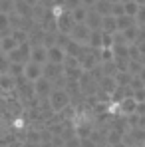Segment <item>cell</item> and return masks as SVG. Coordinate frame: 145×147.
I'll return each instance as SVG.
<instances>
[{"label":"cell","instance_id":"6da1fadb","mask_svg":"<svg viewBox=\"0 0 145 147\" xmlns=\"http://www.w3.org/2000/svg\"><path fill=\"white\" fill-rule=\"evenodd\" d=\"M8 60H10V62L26 64V62L30 60V44H28V42H20L14 50L8 52Z\"/></svg>","mask_w":145,"mask_h":147},{"label":"cell","instance_id":"7a4b0ae2","mask_svg":"<svg viewBox=\"0 0 145 147\" xmlns=\"http://www.w3.org/2000/svg\"><path fill=\"white\" fill-rule=\"evenodd\" d=\"M42 74H44V70H42V64H40V62L30 60V62H26V64H24V78H26V80L36 82Z\"/></svg>","mask_w":145,"mask_h":147},{"label":"cell","instance_id":"3957f363","mask_svg":"<svg viewBox=\"0 0 145 147\" xmlns=\"http://www.w3.org/2000/svg\"><path fill=\"white\" fill-rule=\"evenodd\" d=\"M18 46V42H16V38L12 36V34H4L2 36V40H0V52H10V50H14Z\"/></svg>","mask_w":145,"mask_h":147},{"label":"cell","instance_id":"277c9868","mask_svg":"<svg viewBox=\"0 0 145 147\" xmlns=\"http://www.w3.org/2000/svg\"><path fill=\"white\" fill-rule=\"evenodd\" d=\"M46 58H48V50L44 48V46H34V48H30V60H34V62H46Z\"/></svg>","mask_w":145,"mask_h":147},{"label":"cell","instance_id":"5b68a950","mask_svg":"<svg viewBox=\"0 0 145 147\" xmlns=\"http://www.w3.org/2000/svg\"><path fill=\"white\" fill-rule=\"evenodd\" d=\"M16 86V80L10 74H0V88L2 90H12Z\"/></svg>","mask_w":145,"mask_h":147},{"label":"cell","instance_id":"8992f818","mask_svg":"<svg viewBox=\"0 0 145 147\" xmlns=\"http://www.w3.org/2000/svg\"><path fill=\"white\" fill-rule=\"evenodd\" d=\"M48 58L54 62V64H58V62L64 58V54H62V50H60V48H48Z\"/></svg>","mask_w":145,"mask_h":147},{"label":"cell","instance_id":"52a82bcc","mask_svg":"<svg viewBox=\"0 0 145 147\" xmlns=\"http://www.w3.org/2000/svg\"><path fill=\"white\" fill-rule=\"evenodd\" d=\"M8 66H10L8 54H6V52H0V74H6V72H8Z\"/></svg>","mask_w":145,"mask_h":147},{"label":"cell","instance_id":"ba28073f","mask_svg":"<svg viewBox=\"0 0 145 147\" xmlns=\"http://www.w3.org/2000/svg\"><path fill=\"white\" fill-rule=\"evenodd\" d=\"M10 28V20L6 12H0V34H6V30Z\"/></svg>","mask_w":145,"mask_h":147},{"label":"cell","instance_id":"9c48e42d","mask_svg":"<svg viewBox=\"0 0 145 147\" xmlns=\"http://www.w3.org/2000/svg\"><path fill=\"white\" fill-rule=\"evenodd\" d=\"M52 103H54V107L58 109V107H62L64 103H66V96L64 94H60V92H56L54 96H52Z\"/></svg>","mask_w":145,"mask_h":147},{"label":"cell","instance_id":"30bf717a","mask_svg":"<svg viewBox=\"0 0 145 147\" xmlns=\"http://www.w3.org/2000/svg\"><path fill=\"white\" fill-rule=\"evenodd\" d=\"M14 0H0V12H6V14H10L12 10H14Z\"/></svg>","mask_w":145,"mask_h":147},{"label":"cell","instance_id":"8fae6325","mask_svg":"<svg viewBox=\"0 0 145 147\" xmlns=\"http://www.w3.org/2000/svg\"><path fill=\"white\" fill-rule=\"evenodd\" d=\"M48 90H50V84L46 80H42V76H40V78L36 80V92H38V94H44V92H48Z\"/></svg>","mask_w":145,"mask_h":147},{"label":"cell","instance_id":"7c38bea8","mask_svg":"<svg viewBox=\"0 0 145 147\" xmlns=\"http://www.w3.org/2000/svg\"><path fill=\"white\" fill-rule=\"evenodd\" d=\"M2 92H4V90H2V88H0V96H2Z\"/></svg>","mask_w":145,"mask_h":147},{"label":"cell","instance_id":"4fadbf2b","mask_svg":"<svg viewBox=\"0 0 145 147\" xmlns=\"http://www.w3.org/2000/svg\"><path fill=\"white\" fill-rule=\"evenodd\" d=\"M0 40H2V36H0Z\"/></svg>","mask_w":145,"mask_h":147}]
</instances>
